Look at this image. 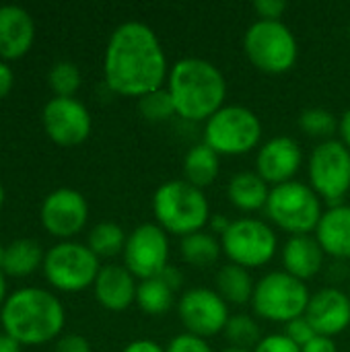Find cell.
Segmentation results:
<instances>
[{
  "label": "cell",
  "mask_w": 350,
  "mask_h": 352,
  "mask_svg": "<svg viewBox=\"0 0 350 352\" xmlns=\"http://www.w3.org/2000/svg\"><path fill=\"white\" fill-rule=\"evenodd\" d=\"M167 91L175 113L188 122H208L225 103L227 80L204 58H182L169 68Z\"/></svg>",
  "instance_id": "7a4b0ae2"
},
{
  "label": "cell",
  "mask_w": 350,
  "mask_h": 352,
  "mask_svg": "<svg viewBox=\"0 0 350 352\" xmlns=\"http://www.w3.org/2000/svg\"><path fill=\"white\" fill-rule=\"evenodd\" d=\"M221 169V155H217L206 142L194 144L184 157V175L186 182L196 188L210 186Z\"/></svg>",
  "instance_id": "603a6c76"
},
{
  "label": "cell",
  "mask_w": 350,
  "mask_h": 352,
  "mask_svg": "<svg viewBox=\"0 0 350 352\" xmlns=\"http://www.w3.org/2000/svg\"><path fill=\"white\" fill-rule=\"evenodd\" d=\"M54 352H91V346H89V342L83 336L70 334V336H64L58 342V346H56Z\"/></svg>",
  "instance_id": "8d00e7d4"
},
{
  "label": "cell",
  "mask_w": 350,
  "mask_h": 352,
  "mask_svg": "<svg viewBox=\"0 0 350 352\" xmlns=\"http://www.w3.org/2000/svg\"><path fill=\"white\" fill-rule=\"evenodd\" d=\"M324 250L311 235H291V239L283 248V264L285 272L299 280L314 278L324 266Z\"/></svg>",
  "instance_id": "d6986e66"
},
{
  "label": "cell",
  "mask_w": 350,
  "mask_h": 352,
  "mask_svg": "<svg viewBox=\"0 0 350 352\" xmlns=\"http://www.w3.org/2000/svg\"><path fill=\"white\" fill-rule=\"evenodd\" d=\"M299 128L311 138L332 140V134L338 130V120L326 107H307L299 116Z\"/></svg>",
  "instance_id": "f546056e"
},
{
  "label": "cell",
  "mask_w": 350,
  "mask_h": 352,
  "mask_svg": "<svg viewBox=\"0 0 350 352\" xmlns=\"http://www.w3.org/2000/svg\"><path fill=\"white\" fill-rule=\"evenodd\" d=\"M177 314L188 330V334L210 338L219 332H225V326L229 322V303L212 289L196 287L186 291L179 297Z\"/></svg>",
  "instance_id": "7c38bea8"
},
{
  "label": "cell",
  "mask_w": 350,
  "mask_h": 352,
  "mask_svg": "<svg viewBox=\"0 0 350 352\" xmlns=\"http://www.w3.org/2000/svg\"><path fill=\"white\" fill-rule=\"evenodd\" d=\"M47 280L60 291H83L95 285L99 274V260L80 243H60L52 248L43 260Z\"/></svg>",
  "instance_id": "8fae6325"
},
{
  "label": "cell",
  "mask_w": 350,
  "mask_h": 352,
  "mask_svg": "<svg viewBox=\"0 0 350 352\" xmlns=\"http://www.w3.org/2000/svg\"><path fill=\"white\" fill-rule=\"evenodd\" d=\"M210 227H212V231L215 233H219V235H223L227 229H229V225H231V221L227 219V217H223V214H215V217H210Z\"/></svg>",
  "instance_id": "7bdbcfd3"
},
{
  "label": "cell",
  "mask_w": 350,
  "mask_h": 352,
  "mask_svg": "<svg viewBox=\"0 0 350 352\" xmlns=\"http://www.w3.org/2000/svg\"><path fill=\"white\" fill-rule=\"evenodd\" d=\"M165 352H212V349L204 338L184 332L167 344Z\"/></svg>",
  "instance_id": "836d02e7"
},
{
  "label": "cell",
  "mask_w": 350,
  "mask_h": 352,
  "mask_svg": "<svg viewBox=\"0 0 350 352\" xmlns=\"http://www.w3.org/2000/svg\"><path fill=\"white\" fill-rule=\"evenodd\" d=\"M225 336L231 342V346L245 349V351H254L258 346V342L262 340L260 326L245 314L229 318V322L225 326Z\"/></svg>",
  "instance_id": "f1b7e54d"
},
{
  "label": "cell",
  "mask_w": 350,
  "mask_h": 352,
  "mask_svg": "<svg viewBox=\"0 0 350 352\" xmlns=\"http://www.w3.org/2000/svg\"><path fill=\"white\" fill-rule=\"evenodd\" d=\"M138 109H140V116L144 120H149V122H165L171 116H177L173 99H171L167 87H161V89L140 97L138 99Z\"/></svg>",
  "instance_id": "4dcf8cb0"
},
{
  "label": "cell",
  "mask_w": 350,
  "mask_h": 352,
  "mask_svg": "<svg viewBox=\"0 0 350 352\" xmlns=\"http://www.w3.org/2000/svg\"><path fill=\"white\" fill-rule=\"evenodd\" d=\"M254 352H301V349L287 338V334H268L258 342Z\"/></svg>",
  "instance_id": "e575fe53"
},
{
  "label": "cell",
  "mask_w": 350,
  "mask_h": 352,
  "mask_svg": "<svg viewBox=\"0 0 350 352\" xmlns=\"http://www.w3.org/2000/svg\"><path fill=\"white\" fill-rule=\"evenodd\" d=\"M169 239L167 233L153 223L138 225L126 239L124 262L132 276L149 280L159 276L169 264Z\"/></svg>",
  "instance_id": "4fadbf2b"
},
{
  "label": "cell",
  "mask_w": 350,
  "mask_h": 352,
  "mask_svg": "<svg viewBox=\"0 0 350 352\" xmlns=\"http://www.w3.org/2000/svg\"><path fill=\"white\" fill-rule=\"evenodd\" d=\"M221 248L229 262L250 270L260 268L274 258L278 239L270 225L260 219L245 217L231 221L229 229L221 235Z\"/></svg>",
  "instance_id": "9c48e42d"
},
{
  "label": "cell",
  "mask_w": 350,
  "mask_h": 352,
  "mask_svg": "<svg viewBox=\"0 0 350 352\" xmlns=\"http://www.w3.org/2000/svg\"><path fill=\"white\" fill-rule=\"evenodd\" d=\"M349 33H350V25H349Z\"/></svg>",
  "instance_id": "681fc988"
},
{
  "label": "cell",
  "mask_w": 350,
  "mask_h": 352,
  "mask_svg": "<svg viewBox=\"0 0 350 352\" xmlns=\"http://www.w3.org/2000/svg\"><path fill=\"white\" fill-rule=\"evenodd\" d=\"M243 50L248 60L268 74L291 70L299 58L297 37L283 21L258 19L252 23L243 35Z\"/></svg>",
  "instance_id": "5b68a950"
},
{
  "label": "cell",
  "mask_w": 350,
  "mask_h": 352,
  "mask_svg": "<svg viewBox=\"0 0 350 352\" xmlns=\"http://www.w3.org/2000/svg\"><path fill=\"white\" fill-rule=\"evenodd\" d=\"M10 87H12V72L4 62H0V99L6 97Z\"/></svg>",
  "instance_id": "60d3db41"
},
{
  "label": "cell",
  "mask_w": 350,
  "mask_h": 352,
  "mask_svg": "<svg viewBox=\"0 0 350 352\" xmlns=\"http://www.w3.org/2000/svg\"><path fill=\"white\" fill-rule=\"evenodd\" d=\"M262 140V122L245 105H223L204 126V142L217 155H245Z\"/></svg>",
  "instance_id": "ba28073f"
},
{
  "label": "cell",
  "mask_w": 350,
  "mask_h": 352,
  "mask_svg": "<svg viewBox=\"0 0 350 352\" xmlns=\"http://www.w3.org/2000/svg\"><path fill=\"white\" fill-rule=\"evenodd\" d=\"M287 6L289 4L285 0H256L254 2V10L258 12L260 19H266V21H281Z\"/></svg>",
  "instance_id": "d590c367"
},
{
  "label": "cell",
  "mask_w": 350,
  "mask_h": 352,
  "mask_svg": "<svg viewBox=\"0 0 350 352\" xmlns=\"http://www.w3.org/2000/svg\"><path fill=\"white\" fill-rule=\"evenodd\" d=\"M0 352H21V346L14 338L4 334V336H0Z\"/></svg>",
  "instance_id": "ee69618b"
},
{
  "label": "cell",
  "mask_w": 350,
  "mask_h": 352,
  "mask_svg": "<svg viewBox=\"0 0 350 352\" xmlns=\"http://www.w3.org/2000/svg\"><path fill=\"white\" fill-rule=\"evenodd\" d=\"M50 87L56 97H72L80 87V72L72 62H58L50 70Z\"/></svg>",
  "instance_id": "1f68e13d"
},
{
  "label": "cell",
  "mask_w": 350,
  "mask_h": 352,
  "mask_svg": "<svg viewBox=\"0 0 350 352\" xmlns=\"http://www.w3.org/2000/svg\"><path fill=\"white\" fill-rule=\"evenodd\" d=\"M338 132H340V140L350 148V107L338 120Z\"/></svg>",
  "instance_id": "b9f144b4"
},
{
  "label": "cell",
  "mask_w": 350,
  "mask_h": 352,
  "mask_svg": "<svg viewBox=\"0 0 350 352\" xmlns=\"http://www.w3.org/2000/svg\"><path fill=\"white\" fill-rule=\"evenodd\" d=\"M2 326L19 344H41L60 334L64 307L47 291L21 289L4 303Z\"/></svg>",
  "instance_id": "3957f363"
},
{
  "label": "cell",
  "mask_w": 350,
  "mask_h": 352,
  "mask_svg": "<svg viewBox=\"0 0 350 352\" xmlns=\"http://www.w3.org/2000/svg\"><path fill=\"white\" fill-rule=\"evenodd\" d=\"M4 252H6V248L0 245V270H2V266H4Z\"/></svg>",
  "instance_id": "bcb514c9"
},
{
  "label": "cell",
  "mask_w": 350,
  "mask_h": 352,
  "mask_svg": "<svg viewBox=\"0 0 350 352\" xmlns=\"http://www.w3.org/2000/svg\"><path fill=\"white\" fill-rule=\"evenodd\" d=\"M153 212L159 227L171 235H192L210 221V206L204 192L184 179H171L157 188Z\"/></svg>",
  "instance_id": "277c9868"
},
{
  "label": "cell",
  "mask_w": 350,
  "mask_h": 352,
  "mask_svg": "<svg viewBox=\"0 0 350 352\" xmlns=\"http://www.w3.org/2000/svg\"><path fill=\"white\" fill-rule=\"evenodd\" d=\"M227 196L233 206L245 212L266 208L270 188L256 171H239L227 184Z\"/></svg>",
  "instance_id": "7402d4cb"
},
{
  "label": "cell",
  "mask_w": 350,
  "mask_h": 352,
  "mask_svg": "<svg viewBox=\"0 0 350 352\" xmlns=\"http://www.w3.org/2000/svg\"><path fill=\"white\" fill-rule=\"evenodd\" d=\"M2 200H4V192H2V186H0V206H2Z\"/></svg>",
  "instance_id": "c3c4849f"
},
{
  "label": "cell",
  "mask_w": 350,
  "mask_h": 352,
  "mask_svg": "<svg viewBox=\"0 0 350 352\" xmlns=\"http://www.w3.org/2000/svg\"><path fill=\"white\" fill-rule=\"evenodd\" d=\"M43 126L56 144L74 146L87 140L91 132V116L80 101L72 97H56L43 109Z\"/></svg>",
  "instance_id": "5bb4252c"
},
{
  "label": "cell",
  "mask_w": 350,
  "mask_h": 352,
  "mask_svg": "<svg viewBox=\"0 0 350 352\" xmlns=\"http://www.w3.org/2000/svg\"><path fill=\"white\" fill-rule=\"evenodd\" d=\"M254 278L248 268L239 264H223L217 272V293L233 305H245L254 295Z\"/></svg>",
  "instance_id": "cb8c5ba5"
},
{
  "label": "cell",
  "mask_w": 350,
  "mask_h": 352,
  "mask_svg": "<svg viewBox=\"0 0 350 352\" xmlns=\"http://www.w3.org/2000/svg\"><path fill=\"white\" fill-rule=\"evenodd\" d=\"M309 289L303 280L291 276L285 270L268 272L262 276L252 295L254 311L274 324H289L305 316L309 303Z\"/></svg>",
  "instance_id": "8992f818"
},
{
  "label": "cell",
  "mask_w": 350,
  "mask_h": 352,
  "mask_svg": "<svg viewBox=\"0 0 350 352\" xmlns=\"http://www.w3.org/2000/svg\"><path fill=\"white\" fill-rule=\"evenodd\" d=\"M173 291H177L179 289V285H182V274H179V270L177 268H173V266H167L161 274H159Z\"/></svg>",
  "instance_id": "ab89813d"
},
{
  "label": "cell",
  "mask_w": 350,
  "mask_h": 352,
  "mask_svg": "<svg viewBox=\"0 0 350 352\" xmlns=\"http://www.w3.org/2000/svg\"><path fill=\"white\" fill-rule=\"evenodd\" d=\"M223 352H254V351H245V349H235V346H229V349H225Z\"/></svg>",
  "instance_id": "7dc6e473"
},
{
  "label": "cell",
  "mask_w": 350,
  "mask_h": 352,
  "mask_svg": "<svg viewBox=\"0 0 350 352\" xmlns=\"http://www.w3.org/2000/svg\"><path fill=\"white\" fill-rule=\"evenodd\" d=\"M316 239L324 254L349 260L350 258V206L336 204L326 210L316 227Z\"/></svg>",
  "instance_id": "44dd1931"
},
{
  "label": "cell",
  "mask_w": 350,
  "mask_h": 352,
  "mask_svg": "<svg viewBox=\"0 0 350 352\" xmlns=\"http://www.w3.org/2000/svg\"><path fill=\"white\" fill-rule=\"evenodd\" d=\"M134 276L126 266H103L95 278V297L109 311H124L136 301Z\"/></svg>",
  "instance_id": "ac0fdd59"
},
{
  "label": "cell",
  "mask_w": 350,
  "mask_h": 352,
  "mask_svg": "<svg viewBox=\"0 0 350 352\" xmlns=\"http://www.w3.org/2000/svg\"><path fill=\"white\" fill-rule=\"evenodd\" d=\"M4 293H6V283H4V276H2V270H0V301L4 299Z\"/></svg>",
  "instance_id": "f6af8a7d"
},
{
  "label": "cell",
  "mask_w": 350,
  "mask_h": 352,
  "mask_svg": "<svg viewBox=\"0 0 350 352\" xmlns=\"http://www.w3.org/2000/svg\"><path fill=\"white\" fill-rule=\"evenodd\" d=\"M122 352H165L161 344H157L155 340H134L130 342Z\"/></svg>",
  "instance_id": "f35d334b"
},
{
  "label": "cell",
  "mask_w": 350,
  "mask_h": 352,
  "mask_svg": "<svg viewBox=\"0 0 350 352\" xmlns=\"http://www.w3.org/2000/svg\"><path fill=\"white\" fill-rule=\"evenodd\" d=\"M173 295L175 291L161 276H155L138 285L136 303L149 316H163L173 305Z\"/></svg>",
  "instance_id": "4316f807"
},
{
  "label": "cell",
  "mask_w": 350,
  "mask_h": 352,
  "mask_svg": "<svg viewBox=\"0 0 350 352\" xmlns=\"http://www.w3.org/2000/svg\"><path fill=\"white\" fill-rule=\"evenodd\" d=\"M268 219L291 235H309L322 219L320 196L303 182H287L270 190L266 202Z\"/></svg>",
  "instance_id": "52a82bcc"
},
{
  "label": "cell",
  "mask_w": 350,
  "mask_h": 352,
  "mask_svg": "<svg viewBox=\"0 0 350 352\" xmlns=\"http://www.w3.org/2000/svg\"><path fill=\"white\" fill-rule=\"evenodd\" d=\"M305 318L320 336L342 334L350 324V295L334 287L320 289L309 297Z\"/></svg>",
  "instance_id": "e0dca14e"
},
{
  "label": "cell",
  "mask_w": 350,
  "mask_h": 352,
  "mask_svg": "<svg viewBox=\"0 0 350 352\" xmlns=\"http://www.w3.org/2000/svg\"><path fill=\"white\" fill-rule=\"evenodd\" d=\"M87 200L76 190H56L41 206V223L56 237H72L87 223Z\"/></svg>",
  "instance_id": "9a60e30c"
},
{
  "label": "cell",
  "mask_w": 350,
  "mask_h": 352,
  "mask_svg": "<svg viewBox=\"0 0 350 352\" xmlns=\"http://www.w3.org/2000/svg\"><path fill=\"white\" fill-rule=\"evenodd\" d=\"M301 146L291 136H274L264 142L256 157V173L272 186L293 182L301 167Z\"/></svg>",
  "instance_id": "2e32d148"
},
{
  "label": "cell",
  "mask_w": 350,
  "mask_h": 352,
  "mask_svg": "<svg viewBox=\"0 0 350 352\" xmlns=\"http://www.w3.org/2000/svg\"><path fill=\"white\" fill-rule=\"evenodd\" d=\"M41 248L33 239H17L4 252V266L2 270L12 276L31 274L41 264Z\"/></svg>",
  "instance_id": "484cf974"
},
{
  "label": "cell",
  "mask_w": 350,
  "mask_h": 352,
  "mask_svg": "<svg viewBox=\"0 0 350 352\" xmlns=\"http://www.w3.org/2000/svg\"><path fill=\"white\" fill-rule=\"evenodd\" d=\"M221 241L206 231H196L192 235L182 237L179 243V254L184 258V262L192 264V266H210L219 260L221 256Z\"/></svg>",
  "instance_id": "d4e9b609"
},
{
  "label": "cell",
  "mask_w": 350,
  "mask_h": 352,
  "mask_svg": "<svg viewBox=\"0 0 350 352\" xmlns=\"http://www.w3.org/2000/svg\"><path fill=\"white\" fill-rule=\"evenodd\" d=\"M126 235L124 229L116 223H99L93 227V231L89 233V250L99 258V256H116L120 252H124L126 248Z\"/></svg>",
  "instance_id": "83f0119b"
},
{
  "label": "cell",
  "mask_w": 350,
  "mask_h": 352,
  "mask_svg": "<svg viewBox=\"0 0 350 352\" xmlns=\"http://www.w3.org/2000/svg\"><path fill=\"white\" fill-rule=\"evenodd\" d=\"M309 186L326 202H340L350 190V148L342 140H322L309 155Z\"/></svg>",
  "instance_id": "30bf717a"
},
{
  "label": "cell",
  "mask_w": 350,
  "mask_h": 352,
  "mask_svg": "<svg viewBox=\"0 0 350 352\" xmlns=\"http://www.w3.org/2000/svg\"><path fill=\"white\" fill-rule=\"evenodd\" d=\"M33 21L19 6H0V56L21 58L33 41Z\"/></svg>",
  "instance_id": "ffe728a7"
},
{
  "label": "cell",
  "mask_w": 350,
  "mask_h": 352,
  "mask_svg": "<svg viewBox=\"0 0 350 352\" xmlns=\"http://www.w3.org/2000/svg\"><path fill=\"white\" fill-rule=\"evenodd\" d=\"M301 352H338L334 338L328 336H316L314 340H309L305 346H301Z\"/></svg>",
  "instance_id": "74e56055"
},
{
  "label": "cell",
  "mask_w": 350,
  "mask_h": 352,
  "mask_svg": "<svg viewBox=\"0 0 350 352\" xmlns=\"http://www.w3.org/2000/svg\"><path fill=\"white\" fill-rule=\"evenodd\" d=\"M103 72L109 89L126 97L140 99L161 89L169 70L157 33L140 21L122 23L109 37Z\"/></svg>",
  "instance_id": "6da1fadb"
},
{
  "label": "cell",
  "mask_w": 350,
  "mask_h": 352,
  "mask_svg": "<svg viewBox=\"0 0 350 352\" xmlns=\"http://www.w3.org/2000/svg\"><path fill=\"white\" fill-rule=\"evenodd\" d=\"M285 334H287V338H291L299 349H301V346H305L309 340H314V338L318 336V332L314 330V326L309 324V320H307L305 316H301V318H297V320L289 322V324H287Z\"/></svg>",
  "instance_id": "d6a6232c"
}]
</instances>
